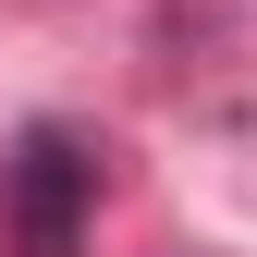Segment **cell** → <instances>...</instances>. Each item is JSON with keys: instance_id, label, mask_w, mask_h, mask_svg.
I'll return each mask as SVG.
<instances>
[{"instance_id": "1", "label": "cell", "mask_w": 257, "mask_h": 257, "mask_svg": "<svg viewBox=\"0 0 257 257\" xmlns=\"http://www.w3.org/2000/svg\"><path fill=\"white\" fill-rule=\"evenodd\" d=\"M98 184H110L98 135L25 122V135L0 147V245H13V257H74L86 220H98Z\"/></svg>"}]
</instances>
